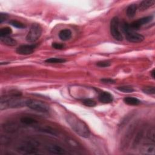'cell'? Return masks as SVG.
<instances>
[{"instance_id": "7a4b0ae2", "label": "cell", "mask_w": 155, "mask_h": 155, "mask_svg": "<svg viewBox=\"0 0 155 155\" xmlns=\"http://www.w3.org/2000/svg\"><path fill=\"white\" fill-rule=\"evenodd\" d=\"M38 145L36 141L25 140L17 146L16 151L22 154H36L38 153Z\"/></svg>"}, {"instance_id": "5b68a950", "label": "cell", "mask_w": 155, "mask_h": 155, "mask_svg": "<svg viewBox=\"0 0 155 155\" xmlns=\"http://www.w3.org/2000/svg\"><path fill=\"white\" fill-rule=\"evenodd\" d=\"M42 35V27L38 24H33L31 26L27 36L26 40L29 42H35Z\"/></svg>"}, {"instance_id": "83f0119b", "label": "cell", "mask_w": 155, "mask_h": 155, "mask_svg": "<svg viewBox=\"0 0 155 155\" xmlns=\"http://www.w3.org/2000/svg\"><path fill=\"white\" fill-rule=\"evenodd\" d=\"M52 47L54 48V49L56 50H61L64 47V45L61 43H58V42H53L52 43Z\"/></svg>"}, {"instance_id": "9a60e30c", "label": "cell", "mask_w": 155, "mask_h": 155, "mask_svg": "<svg viewBox=\"0 0 155 155\" xmlns=\"http://www.w3.org/2000/svg\"><path fill=\"white\" fill-rule=\"evenodd\" d=\"M0 40L2 44L8 46H14L17 44V42L15 39L9 36L0 37Z\"/></svg>"}, {"instance_id": "8fae6325", "label": "cell", "mask_w": 155, "mask_h": 155, "mask_svg": "<svg viewBox=\"0 0 155 155\" xmlns=\"http://www.w3.org/2000/svg\"><path fill=\"white\" fill-rule=\"evenodd\" d=\"M113 96L107 91H102L99 95V101L104 104H109L113 101Z\"/></svg>"}, {"instance_id": "7c38bea8", "label": "cell", "mask_w": 155, "mask_h": 155, "mask_svg": "<svg viewBox=\"0 0 155 155\" xmlns=\"http://www.w3.org/2000/svg\"><path fill=\"white\" fill-rule=\"evenodd\" d=\"M71 31L70 30L65 28L61 30L58 34L59 38L64 41L69 40L71 38Z\"/></svg>"}, {"instance_id": "f546056e", "label": "cell", "mask_w": 155, "mask_h": 155, "mask_svg": "<svg viewBox=\"0 0 155 155\" xmlns=\"http://www.w3.org/2000/svg\"><path fill=\"white\" fill-rule=\"evenodd\" d=\"M101 81L104 84H114L115 82V81L113 79L110 78H104V79H102Z\"/></svg>"}, {"instance_id": "44dd1931", "label": "cell", "mask_w": 155, "mask_h": 155, "mask_svg": "<svg viewBox=\"0 0 155 155\" xmlns=\"http://www.w3.org/2000/svg\"><path fill=\"white\" fill-rule=\"evenodd\" d=\"M147 138L150 140V142L154 143L155 140V131H154V127L151 128L147 132Z\"/></svg>"}, {"instance_id": "d6986e66", "label": "cell", "mask_w": 155, "mask_h": 155, "mask_svg": "<svg viewBox=\"0 0 155 155\" xmlns=\"http://www.w3.org/2000/svg\"><path fill=\"white\" fill-rule=\"evenodd\" d=\"M12 30L10 27H5L1 28L0 30V37H5L8 36L10 34H12Z\"/></svg>"}, {"instance_id": "1f68e13d", "label": "cell", "mask_w": 155, "mask_h": 155, "mask_svg": "<svg viewBox=\"0 0 155 155\" xmlns=\"http://www.w3.org/2000/svg\"><path fill=\"white\" fill-rule=\"evenodd\" d=\"M151 76H152V78H153V79H154V69H153L151 71Z\"/></svg>"}, {"instance_id": "5bb4252c", "label": "cell", "mask_w": 155, "mask_h": 155, "mask_svg": "<svg viewBox=\"0 0 155 155\" xmlns=\"http://www.w3.org/2000/svg\"><path fill=\"white\" fill-rule=\"evenodd\" d=\"M142 153L147 154H154L155 153V147L154 143L146 144L142 148Z\"/></svg>"}, {"instance_id": "9c48e42d", "label": "cell", "mask_w": 155, "mask_h": 155, "mask_svg": "<svg viewBox=\"0 0 155 155\" xmlns=\"http://www.w3.org/2000/svg\"><path fill=\"white\" fill-rule=\"evenodd\" d=\"M47 151L53 154H67L66 150L62 147L53 143H49L45 146Z\"/></svg>"}, {"instance_id": "30bf717a", "label": "cell", "mask_w": 155, "mask_h": 155, "mask_svg": "<svg viewBox=\"0 0 155 155\" xmlns=\"http://www.w3.org/2000/svg\"><path fill=\"white\" fill-rule=\"evenodd\" d=\"M2 129L7 133H13L18 130V125L13 122H5L2 125Z\"/></svg>"}, {"instance_id": "4dcf8cb0", "label": "cell", "mask_w": 155, "mask_h": 155, "mask_svg": "<svg viewBox=\"0 0 155 155\" xmlns=\"http://www.w3.org/2000/svg\"><path fill=\"white\" fill-rule=\"evenodd\" d=\"M68 142H69V144H70L72 147H78V143L73 139H68Z\"/></svg>"}, {"instance_id": "e0dca14e", "label": "cell", "mask_w": 155, "mask_h": 155, "mask_svg": "<svg viewBox=\"0 0 155 155\" xmlns=\"http://www.w3.org/2000/svg\"><path fill=\"white\" fill-rule=\"evenodd\" d=\"M137 5L136 4H131L130 5L126 10V13L128 17L133 18L135 16L136 11H137Z\"/></svg>"}, {"instance_id": "ffe728a7", "label": "cell", "mask_w": 155, "mask_h": 155, "mask_svg": "<svg viewBox=\"0 0 155 155\" xmlns=\"http://www.w3.org/2000/svg\"><path fill=\"white\" fill-rule=\"evenodd\" d=\"M47 63L50 64H57V63H63L65 62V60L62 58H50L45 60Z\"/></svg>"}, {"instance_id": "7402d4cb", "label": "cell", "mask_w": 155, "mask_h": 155, "mask_svg": "<svg viewBox=\"0 0 155 155\" xmlns=\"http://www.w3.org/2000/svg\"><path fill=\"white\" fill-rule=\"evenodd\" d=\"M117 89L123 93H132L134 91V89L133 88V87L130 86H127V85L118 87Z\"/></svg>"}, {"instance_id": "484cf974", "label": "cell", "mask_w": 155, "mask_h": 155, "mask_svg": "<svg viewBox=\"0 0 155 155\" xmlns=\"http://www.w3.org/2000/svg\"><path fill=\"white\" fill-rule=\"evenodd\" d=\"M9 23L13 25V27H16V28H23L25 27V25L21 22H19L18 21L16 20H12L9 22Z\"/></svg>"}, {"instance_id": "6da1fadb", "label": "cell", "mask_w": 155, "mask_h": 155, "mask_svg": "<svg viewBox=\"0 0 155 155\" xmlns=\"http://www.w3.org/2000/svg\"><path fill=\"white\" fill-rule=\"evenodd\" d=\"M65 118L72 130L79 136L84 138L90 136V130L87 124L81 119L72 114H67Z\"/></svg>"}, {"instance_id": "f1b7e54d", "label": "cell", "mask_w": 155, "mask_h": 155, "mask_svg": "<svg viewBox=\"0 0 155 155\" xmlns=\"http://www.w3.org/2000/svg\"><path fill=\"white\" fill-rule=\"evenodd\" d=\"M8 16L7 13H0V23H2L4 21H5L7 18Z\"/></svg>"}, {"instance_id": "ba28073f", "label": "cell", "mask_w": 155, "mask_h": 155, "mask_svg": "<svg viewBox=\"0 0 155 155\" xmlns=\"http://www.w3.org/2000/svg\"><path fill=\"white\" fill-rule=\"evenodd\" d=\"M36 45L35 44H25L18 47L16 49L17 53L22 55H28L33 53Z\"/></svg>"}, {"instance_id": "2e32d148", "label": "cell", "mask_w": 155, "mask_h": 155, "mask_svg": "<svg viewBox=\"0 0 155 155\" xmlns=\"http://www.w3.org/2000/svg\"><path fill=\"white\" fill-rule=\"evenodd\" d=\"M124 102L129 105H137L140 103V101L134 97H130L128 96L124 99Z\"/></svg>"}, {"instance_id": "3957f363", "label": "cell", "mask_w": 155, "mask_h": 155, "mask_svg": "<svg viewBox=\"0 0 155 155\" xmlns=\"http://www.w3.org/2000/svg\"><path fill=\"white\" fill-rule=\"evenodd\" d=\"M122 30L125 35L126 39L130 42L139 43L143 41L144 37L143 35L132 30L128 23L124 22L122 25Z\"/></svg>"}, {"instance_id": "4316f807", "label": "cell", "mask_w": 155, "mask_h": 155, "mask_svg": "<svg viewBox=\"0 0 155 155\" xmlns=\"http://www.w3.org/2000/svg\"><path fill=\"white\" fill-rule=\"evenodd\" d=\"M96 65L100 67H108L111 65V62L109 61H102L97 62Z\"/></svg>"}, {"instance_id": "d4e9b609", "label": "cell", "mask_w": 155, "mask_h": 155, "mask_svg": "<svg viewBox=\"0 0 155 155\" xmlns=\"http://www.w3.org/2000/svg\"><path fill=\"white\" fill-rule=\"evenodd\" d=\"M40 130H41L42 131H44V132H45L47 133H48V134H53V135H57V133L56 132V131L50 128V127H41L40 129Z\"/></svg>"}, {"instance_id": "52a82bcc", "label": "cell", "mask_w": 155, "mask_h": 155, "mask_svg": "<svg viewBox=\"0 0 155 155\" xmlns=\"http://www.w3.org/2000/svg\"><path fill=\"white\" fill-rule=\"evenodd\" d=\"M153 19V16H148L146 17L142 18L140 19H139L131 24H129L130 28L132 30H138L140 27H141L142 25L144 24H146L148 22H150L151 20Z\"/></svg>"}, {"instance_id": "ac0fdd59", "label": "cell", "mask_w": 155, "mask_h": 155, "mask_svg": "<svg viewBox=\"0 0 155 155\" xmlns=\"http://www.w3.org/2000/svg\"><path fill=\"white\" fill-rule=\"evenodd\" d=\"M21 122L25 125H31L38 123V121L31 117H22L21 118Z\"/></svg>"}, {"instance_id": "277c9868", "label": "cell", "mask_w": 155, "mask_h": 155, "mask_svg": "<svg viewBox=\"0 0 155 155\" xmlns=\"http://www.w3.org/2000/svg\"><path fill=\"white\" fill-rule=\"evenodd\" d=\"M25 105L29 108L40 113H47L49 110V106L47 104L37 99H28Z\"/></svg>"}, {"instance_id": "603a6c76", "label": "cell", "mask_w": 155, "mask_h": 155, "mask_svg": "<svg viewBox=\"0 0 155 155\" xmlns=\"http://www.w3.org/2000/svg\"><path fill=\"white\" fill-rule=\"evenodd\" d=\"M82 103L84 105L88 107H93L96 105V102L91 99H85L82 101Z\"/></svg>"}, {"instance_id": "8992f818", "label": "cell", "mask_w": 155, "mask_h": 155, "mask_svg": "<svg viewBox=\"0 0 155 155\" xmlns=\"http://www.w3.org/2000/svg\"><path fill=\"white\" fill-rule=\"evenodd\" d=\"M110 33L116 40L119 41L123 40V36L119 30V19L117 16L113 17L110 21Z\"/></svg>"}, {"instance_id": "4fadbf2b", "label": "cell", "mask_w": 155, "mask_h": 155, "mask_svg": "<svg viewBox=\"0 0 155 155\" xmlns=\"http://www.w3.org/2000/svg\"><path fill=\"white\" fill-rule=\"evenodd\" d=\"M154 4L155 1L154 0H144L140 3L138 8L140 11H144L154 5Z\"/></svg>"}, {"instance_id": "cb8c5ba5", "label": "cell", "mask_w": 155, "mask_h": 155, "mask_svg": "<svg viewBox=\"0 0 155 155\" xmlns=\"http://www.w3.org/2000/svg\"><path fill=\"white\" fill-rule=\"evenodd\" d=\"M142 91L147 94H154L155 93V88L153 86L145 87L142 89Z\"/></svg>"}]
</instances>
